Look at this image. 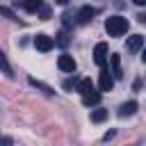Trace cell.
Returning <instances> with one entry per match:
<instances>
[{
	"label": "cell",
	"mask_w": 146,
	"mask_h": 146,
	"mask_svg": "<svg viewBox=\"0 0 146 146\" xmlns=\"http://www.w3.org/2000/svg\"><path fill=\"white\" fill-rule=\"evenodd\" d=\"M105 30H107L110 36H123L128 32V18H123V16H110L105 21Z\"/></svg>",
	"instance_id": "1"
},
{
	"label": "cell",
	"mask_w": 146,
	"mask_h": 146,
	"mask_svg": "<svg viewBox=\"0 0 146 146\" xmlns=\"http://www.w3.org/2000/svg\"><path fill=\"white\" fill-rule=\"evenodd\" d=\"M98 87H100V91H112V87H114V78H112V73H110V68H107V66H100Z\"/></svg>",
	"instance_id": "2"
},
{
	"label": "cell",
	"mask_w": 146,
	"mask_h": 146,
	"mask_svg": "<svg viewBox=\"0 0 146 146\" xmlns=\"http://www.w3.org/2000/svg\"><path fill=\"white\" fill-rule=\"evenodd\" d=\"M96 14H98V9H96V7H91V5H87V7H82V9L78 11V16H75V18H78V23H80V25H87V23H91V21H94V16H96Z\"/></svg>",
	"instance_id": "3"
},
{
	"label": "cell",
	"mask_w": 146,
	"mask_h": 146,
	"mask_svg": "<svg viewBox=\"0 0 146 146\" xmlns=\"http://www.w3.org/2000/svg\"><path fill=\"white\" fill-rule=\"evenodd\" d=\"M34 46H36V50L48 52V50H52L55 41H52V36H48V34H36V36H34Z\"/></svg>",
	"instance_id": "4"
},
{
	"label": "cell",
	"mask_w": 146,
	"mask_h": 146,
	"mask_svg": "<svg viewBox=\"0 0 146 146\" xmlns=\"http://www.w3.org/2000/svg\"><path fill=\"white\" fill-rule=\"evenodd\" d=\"M94 62L98 66H105V62H107V43H96V48H94Z\"/></svg>",
	"instance_id": "5"
},
{
	"label": "cell",
	"mask_w": 146,
	"mask_h": 146,
	"mask_svg": "<svg viewBox=\"0 0 146 146\" xmlns=\"http://www.w3.org/2000/svg\"><path fill=\"white\" fill-rule=\"evenodd\" d=\"M57 66H59L64 73H73V71H75V59H73L71 55H62V57L57 59Z\"/></svg>",
	"instance_id": "6"
},
{
	"label": "cell",
	"mask_w": 146,
	"mask_h": 146,
	"mask_svg": "<svg viewBox=\"0 0 146 146\" xmlns=\"http://www.w3.org/2000/svg\"><path fill=\"white\" fill-rule=\"evenodd\" d=\"M141 46H144V36H141V34H132V36H128V50H130V52H137Z\"/></svg>",
	"instance_id": "7"
},
{
	"label": "cell",
	"mask_w": 146,
	"mask_h": 146,
	"mask_svg": "<svg viewBox=\"0 0 146 146\" xmlns=\"http://www.w3.org/2000/svg\"><path fill=\"white\" fill-rule=\"evenodd\" d=\"M110 64H112V78H121V75H123V73H121V57H119L116 52L110 55Z\"/></svg>",
	"instance_id": "8"
},
{
	"label": "cell",
	"mask_w": 146,
	"mask_h": 146,
	"mask_svg": "<svg viewBox=\"0 0 146 146\" xmlns=\"http://www.w3.org/2000/svg\"><path fill=\"white\" fill-rule=\"evenodd\" d=\"M137 112V103L135 100H128V103H123L121 107H119V116H130V114H135Z\"/></svg>",
	"instance_id": "9"
},
{
	"label": "cell",
	"mask_w": 146,
	"mask_h": 146,
	"mask_svg": "<svg viewBox=\"0 0 146 146\" xmlns=\"http://www.w3.org/2000/svg\"><path fill=\"white\" fill-rule=\"evenodd\" d=\"M21 5H23V9H25V11L34 14V11H39V9H41V5H43V2H41V0H23Z\"/></svg>",
	"instance_id": "10"
},
{
	"label": "cell",
	"mask_w": 146,
	"mask_h": 146,
	"mask_svg": "<svg viewBox=\"0 0 146 146\" xmlns=\"http://www.w3.org/2000/svg\"><path fill=\"white\" fill-rule=\"evenodd\" d=\"M0 68H2V73H5L7 78H14L11 66H9V62H7V57H5V52H2V50H0Z\"/></svg>",
	"instance_id": "11"
},
{
	"label": "cell",
	"mask_w": 146,
	"mask_h": 146,
	"mask_svg": "<svg viewBox=\"0 0 146 146\" xmlns=\"http://www.w3.org/2000/svg\"><path fill=\"white\" fill-rule=\"evenodd\" d=\"M91 91H94V82H91L89 78L80 80V94H82V96H87V94H91Z\"/></svg>",
	"instance_id": "12"
},
{
	"label": "cell",
	"mask_w": 146,
	"mask_h": 146,
	"mask_svg": "<svg viewBox=\"0 0 146 146\" xmlns=\"http://www.w3.org/2000/svg\"><path fill=\"white\" fill-rule=\"evenodd\" d=\"M82 103H84V105H98V103H100V94H96V91H91V94H87V96H82Z\"/></svg>",
	"instance_id": "13"
},
{
	"label": "cell",
	"mask_w": 146,
	"mask_h": 146,
	"mask_svg": "<svg viewBox=\"0 0 146 146\" xmlns=\"http://www.w3.org/2000/svg\"><path fill=\"white\" fill-rule=\"evenodd\" d=\"M107 119V110H94L91 112V121L94 123H100V121H105Z\"/></svg>",
	"instance_id": "14"
},
{
	"label": "cell",
	"mask_w": 146,
	"mask_h": 146,
	"mask_svg": "<svg viewBox=\"0 0 146 146\" xmlns=\"http://www.w3.org/2000/svg\"><path fill=\"white\" fill-rule=\"evenodd\" d=\"M0 14H2V16H7L9 21H18V16H16V14H14L9 7H0Z\"/></svg>",
	"instance_id": "15"
},
{
	"label": "cell",
	"mask_w": 146,
	"mask_h": 146,
	"mask_svg": "<svg viewBox=\"0 0 146 146\" xmlns=\"http://www.w3.org/2000/svg\"><path fill=\"white\" fill-rule=\"evenodd\" d=\"M55 43H59V46H66V43H68V36H66V32H59V34H57V39H55Z\"/></svg>",
	"instance_id": "16"
},
{
	"label": "cell",
	"mask_w": 146,
	"mask_h": 146,
	"mask_svg": "<svg viewBox=\"0 0 146 146\" xmlns=\"http://www.w3.org/2000/svg\"><path fill=\"white\" fill-rule=\"evenodd\" d=\"M39 11H41V18H48V16H50V9H48V7H43V5H41V9H39Z\"/></svg>",
	"instance_id": "17"
},
{
	"label": "cell",
	"mask_w": 146,
	"mask_h": 146,
	"mask_svg": "<svg viewBox=\"0 0 146 146\" xmlns=\"http://www.w3.org/2000/svg\"><path fill=\"white\" fill-rule=\"evenodd\" d=\"M62 18H64V25H71V23H73V18H71V14H64Z\"/></svg>",
	"instance_id": "18"
},
{
	"label": "cell",
	"mask_w": 146,
	"mask_h": 146,
	"mask_svg": "<svg viewBox=\"0 0 146 146\" xmlns=\"http://www.w3.org/2000/svg\"><path fill=\"white\" fill-rule=\"evenodd\" d=\"M132 2H135V5H139V7H141V5H146V0H132Z\"/></svg>",
	"instance_id": "19"
},
{
	"label": "cell",
	"mask_w": 146,
	"mask_h": 146,
	"mask_svg": "<svg viewBox=\"0 0 146 146\" xmlns=\"http://www.w3.org/2000/svg\"><path fill=\"white\" fill-rule=\"evenodd\" d=\"M55 2H57V5H66L68 0H55Z\"/></svg>",
	"instance_id": "20"
}]
</instances>
